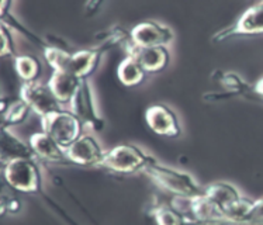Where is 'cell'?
Returning a JSON list of instances; mask_svg holds the SVG:
<instances>
[{"mask_svg":"<svg viewBox=\"0 0 263 225\" xmlns=\"http://www.w3.org/2000/svg\"><path fill=\"white\" fill-rule=\"evenodd\" d=\"M103 51L104 45H102V48L83 49L70 54L58 47L47 45L44 48V55L49 66L54 70H61L78 76L81 79H87V76L91 75L93 70L97 68Z\"/></svg>","mask_w":263,"mask_h":225,"instance_id":"obj_1","label":"cell"},{"mask_svg":"<svg viewBox=\"0 0 263 225\" xmlns=\"http://www.w3.org/2000/svg\"><path fill=\"white\" fill-rule=\"evenodd\" d=\"M142 171L158 186L167 190L169 193L175 194L176 197L193 198L204 194V188H201L189 173L163 166L159 162H156L152 156Z\"/></svg>","mask_w":263,"mask_h":225,"instance_id":"obj_2","label":"cell"},{"mask_svg":"<svg viewBox=\"0 0 263 225\" xmlns=\"http://www.w3.org/2000/svg\"><path fill=\"white\" fill-rule=\"evenodd\" d=\"M3 177L7 186L16 192L37 193L41 189V173L35 159H11L5 162Z\"/></svg>","mask_w":263,"mask_h":225,"instance_id":"obj_3","label":"cell"},{"mask_svg":"<svg viewBox=\"0 0 263 225\" xmlns=\"http://www.w3.org/2000/svg\"><path fill=\"white\" fill-rule=\"evenodd\" d=\"M149 155L144 154L134 145L121 144L114 146L113 149L104 152L99 166L106 167L116 173L128 175L137 171H142L149 161Z\"/></svg>","mask_w":263,"mask_h":225,"instance_id":"obj_4","label":"cell"},{"mask_svg":"<svg viewBox=\"0 0 263 225\" xmlns=\"http://www.w3.org/2000/svg\"><path fill=\"white\" fill-rule=\"evenodd\" d=\"M41 123H43L44 133L48 134L51 138H54L64 149L82 137L83 124L70 111L61 110L52 113L41 118Z\"/></svg>","mask_w":263,"mask_h":225,"instance_id":"obj_5","label":"cell"},{"mask_svg":"<svg viewBox=\"0 0 263 225\" xmlns=\"http://www.w3.org/2000/svg\"><path fill=\"white\" fill-rule=\"evenodd\" d=\"M20 97L27 103L32 111L37 113L41 118L62 110L61 102L55 97L48 83L43 85L37 81L23 82Z\"/></svg>","mask_w":263,"mask_h":225,"instance_id":"obj_6","label":"cell"},{"mask_svg":"<svg viewBox=\"0 0 263 225\" xmlns=\"http://www.w3.org/2000/svg\"><path fill=\"white\" fill-rule=\"evenodd\" d=\"M70 113L75 116L82 124L89 125L96 131H100L104 127V121L97 113L96 104L93 100V93L87 79H83L79 89L70 100Z\"/></svg>","mask_w":263,"mask_h":225,"instance_id":"obj_7","label":"cell"},{"mask_svg":"<svg viewBox=\"0 0 263 225\" xmlns=\"http://www.w3.org/2000/svg\"><path fill=\"white\" fill-rule=\"evenodd\" d=\"M263 34V2L255 3L242 13L235 24L217 32L213 40L222 41L235 35H255Z\"/></svg>","mask_w":263,"mask_h":225,"instance_id":"obj_8","label":"cell"},{"mask_svg":"<svg viewBox=\"0 0 263 225\" xmlns=\"http://www.w3.org/2000/svg\"><path fill=\"white\" fill-rule=\"evenodd\" d=\"M65 155L70 163L81 166H99L104 151L90 135H82L81 138L65 148Z\"/></svg>","mask_w":263,"mask_h":225,"instance_id":"obj_9","label":"cell"},{"mask_svg":"<svg viewBox=\"0 0 263 225\" xmlns=\"http://www.w3.org/2000/svg\"><path fill=\"white\" fill-rule=\"evenodd\" d=\"M129 40L140 47H165L173 40V32L159 23L144 22L131 30Z\"/></svg>","mask_w":263,"mask_h":225,"instance_id":"obj_10","label":"cell"},{"mask_svg":"<svg viewBox=\"0 0 263 225\" xmlns=\"http://www.w3.org/2000/svg\"><path fill=\"white\" fill-rule=\"evenodd\" d=\"M127 57L134 58L145 72H159L169 64V52L166 47H140L128 40L125 43Z\"/></svg>","mask_w":263,"mask_h":225,"instance_id":"obj_11","label":"cell"},{"mask_svg":"<svg viewBox=\"0 0 263 225\" xmlns=\"http://www.w3.org/2000/svg\"><path fill=\"white\" fill-rule=\"evenodd\" d=\"M145 120L149 128L158 135L175 138L182 133L176 114L165 104L149 106L145 111Z\"/></svg>","mask_w":263,"mask_h":225,"instance_id":"obj_12","label":"cell"},{"mask_svg":"<svg viewBox=\"0 0 263 225\" xmlns=\"http://www.w3.org/2000/svg\"><path fill=\"white\" fill-rule=\"evenodd\" d=\"M30 146L37 158L52 163H70L65 155V149L45 133H37L30 138Z\"/></svg>","mask_w":263,"mask_h":225,"instance_id":"obj_13","label":"cell"},{"mask_svg":"<svg viewBox=\"0 0 263 225\" xmlns=\"http://www.w3.org/2000/svg\"><path fill=\"white\" fill-rule=\"evenodd\" d=\"M204 194L221 210V213L224 214V218H226L227 211L242 198L238 189L226 182H217L210 184V186L204 188Z\"/></svg>","mask_w":263,"mask_h":225,"instance_id":"obj_14","label":"cell"},{"mask_svg":"<svg viewBox=\"0 0 263 225\" xmlns=\"http://www.w3.org/2000/svg\"><path fill=\"white\" fill-rule=\"evenodd\" d=\"M82 81L83 79L75 75L61 72V70H54L48 82V86L59 102L70 103V100L73 99L75 93L79 89Z\"/></svg>","mask_w":263,"mask_h":225,"instance_id":"obj_15","label":"cell"},{"mask_svg":"<svg viewBox=\"0 0 263 225\" xmlns=\"http://www.w3.org/2000/svg\"><path fill=\"white\" fill-rule=\"evenodd\" d=\"M3 135H2V156H3V162H9L11 159H22V158H27V159H35L37 156L32 152L31 146H27L23 141L14 137L7 131V128H3Z\"/></svg>","mask_w":263,"mask_h":225,"instance_id":"obj_16","label":"cell"},{"mask_svg":"<svg viewBox=\"0 0 263 225\" xmlns=\"http://www.w3.org/2000/svg\"><path fill=\"white\" fill-rule=\"evenodd\" d=\"M145 70L134 58L125 57L120 62L117 69V76L120 82L125 86H137L145 78Z\"/></svg>","mask_w":263,"mask_h":225,"instance_id":"obj_17","label":"cell"},{"mask_svg":"<svg viewBox=\"0 0 263 225\" xmlns=\"http://www.w3.org/2000/svg\"><path fill=\"white\" fill-rule=\"evenodd\" d=\"M31 108L27 103L20 99H13L9 103H3V128L16 125L24 121Z\"/></svg>","mask_w":263,"mask_h":225,"instance_id":"obj_18","label":"cell"},{"mask_svg":"<svg viewBox=\"0 0 263 225\" xmlns=\"http://www.w3.org/2000/svg\"><path fill=\"white\" fill-rule=\"evenodd\" d=\"M14 68H16L17 75L20 76L23 82H34L40 75V62L37 58L30 57V55H18L14 57Z\"/></svg>","mask_w":263,"mask_h":225,"instance_id":"obj_19","label":"cell"},{"mask_svg":"<svg viewBox=\"0 0 263 225\" xmlns=\"http://www.w3.org/2000/svg\"><path fill=\"white\" fill-rule=\"evenodd\" d=\"M152 215L155 217L158 225H186V218L182 213L166 204H159L155 207L152 210Z\"/></svg>","mask_w":263,"mask_h":225,"instance_id":"obj_20","label":"cell"},{"mask_svg":"<svg viewBox=\"0 0 263 225\" xmlns=\"http://www.w3.org/2000/svg\"><path fill=\"white\" fill-rule=\"evenodd\" d=\"M247 224L263 225V198H259V200L253 201L252 209L248 214Z\"/></svg>","mask_w":263,"mask_h":225,"instance_id":"obj_21","label":"cell"},{"mask_svg":"<svg viewBox=\"0 0 263 225\" xmlns=\"http://www.w3.org/2000/svg\"><path fill=\"white\" fill-rule=\"evenodd\" d=\"M2 55H14V45H13V38L10 31L7 30L6 24H2Z\"/></svg>","mask_w":263,"mask_h":225,"instance_id":"obj_22","label":"cell"},{"mask_svg":"<svg viewBox=\"0 0 263 225\" xmlns=\"http://www.w3.org/2000/svg\"><path fill=\"white\" fill-rule=\"evenodd\" d=\"M253 89H255V95H256V97H259L260 100H263V78L255 85Z\"/></svg>","mask_w":263,"mask_h":225,"instance_id":"obj_23","label":"cell"},{"mask_svg":"<svg viewBox=\"0 0 263 225\" xmlns=\"http://www.w3.org/2000/svg\"><path fill=\"white\" fill-rule=\"evenodd\" d=\"M17 200H14V198H11V203H16ZM11 211V213H13V207H11V204H10V209H9Z\"/></svg>","mask_w":263,"mask_h":225,"instance_id":"obj_24","label":"cell"}]
</instances>
